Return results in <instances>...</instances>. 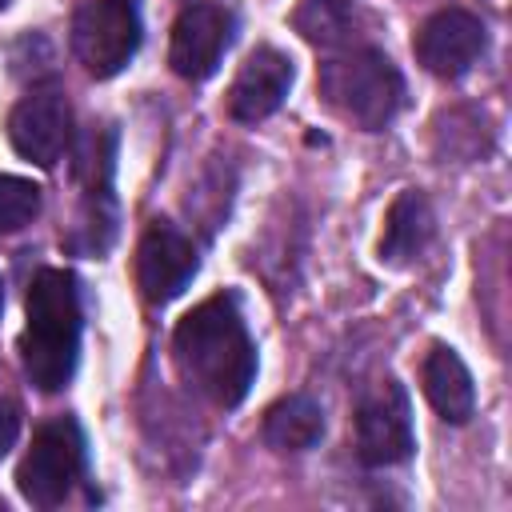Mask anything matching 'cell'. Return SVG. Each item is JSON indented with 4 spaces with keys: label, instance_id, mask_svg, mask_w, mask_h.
Listing matches in <instances>:
<instances>
[{
    "label": "cell",
    "instance_id": "6da1fadb",
    "mask_svg": "<svg viewBox=\"0 0 512 512\" xmlns=\"http://www.w3.org/2000/svg\"><path fill=\"white\" fill-rule=\"evenodd\" d=\"M176 364L188 384H196L212 404L236 408L256 376V348L240 320L232 296H212L196 304L172 336Z\"/></svg>",
    "mask_w": 512,
    "mask_h": 512
},
{
    "label": "cell",
    "instance_id": "7a4b0ae2",
    "mask_svg": "<svg viewBox=\"0 0 512 512\" xmlns=\"http://www.w3.org/2000/svg\"><path fill=\"white\" fill-rule=\"evenodd\" d=\"M80 352V300L76 280L60 268H44L28 288V324L20 336V360L40 392H60L76 372Z\"/></svg>",
    "mask_w": 512,
    "mask_h": 512
},
{
    "label": "cell",
    "instance_id": "3957f363",
    "mask_svg": "<svg viewBox=\"0 0 512 512\" xmlns=\"http://www.w3.org/2000/svg\"><path fill=\"white\" fill-rule=\"evenodd\" d=\"M320 92L344 120L360 124L364 132L384 128L404 104V80L376 48H356L328 60L320 68Z\"/></svg>",
    "mask_w": 512,
    "mask_h": 512
},
{
    "label": "cell",
    "instance_id": "277c9868",
    "mask_svg": "<svg viewBox=\"0 0 512 512\" xmlns=\"http://www.w3.org/2000/svg\"><path fill=\"white\" fill-rule=\"evenodd\" d=\"M72 48L92 76H116L140 48V16L132 0H88L72 20Z\"/></svg>",
    "mask_w": 512,
    "mask_h": 512
},
{
    "label": "cell",
    "instance_id": "5b68a950",
    "mask_svg": "<svg viewBox=\"0 0 512 512\" xmlns=\"http://www.w3.org/2000/svg\"><path fill=\"white\" fill-rule=\"evenodd\" d=\"M80 464H84L80 428L72 420H52L32 436V448L24 452V460L16 468V484H20L24 500H32L40 508H52L76 484Z\"/></svg>",
    "mask_w": 512,
    "mask_h": 512
},
{
    "label": "cell",
    "instance_id": "8992f818",
    "mask_svg": "<svg viewBox=\"0 0 512 512\" xmlns=\"http://www.w3.org/2000/svg\"><path fill=\"white\" fill-rule=\"evenodd\" d=\"M412 448H416V436H412L408 396L396 380H384L356 408V452L364 464L388 468V464H404Z\"/></svg>",
    "mask_w": 512,
    "mask_h": 512
},
{
    "label": "cell",
    "instance_id": "52a82bcc",
    "mask_svg": "<svg viewBox=\"0 0 512 512\" xmlns=\"http://www.w3.org/2000/svg\"><path fill=\"white\" fill-rule=\"evenodd\" d=\"M484 44H488V32H484L480 16H472L468 8H440L420 24L412 48H416V60L432 76L456 80L480 60Z\"/></svg>",
    "mask_w": 512,
    "mask_h": 512
},
{
    "label": "cell",
    "instance_id": "ba28073f",
    "mask_svg": "<svg viewBox=\"0 0 512 512\" xmlns=\"http://www.w3.org/2000/svg\"><path fill=\"white\" fill-rule=\"evenodd\" d=\"M8 140L24 160H32L40 168H52L64 156L68 140H72V108H68V100L60 92L24 96L8 116Z\"/></svg>",
    "mask_w": 512,
    "mask_h": 512
},
{
    "label": "cell",
    "instance_id": "9c48e42d",
    "mask_svg": "<svg viewBox=\"0 0 512 512\" xmlns=\"http://www.w3.org/2000/svg\"><path fill=\"white\" fill-rule=\"evenodd\" d=\"M200 260L192 240L172 228V224H152L136 248V284L144 292V300L164 304L172 296H180L188 288V280L196 276Z\"/></svg>",
    "mask_w": 512,
    "mask_h": 512
},
{
    "label": "cell",
    "instance_id": "30bf717a",
    "mask_svg": "<svg viewBox=\"0 0 512 512\" xmlns=\"http://www.w3.org/2000/svg\"><path fill=\"white\" fill-rule=\"evenodd\" d=\"M232 16L216 4H188L180 20L172 24V44H168V64L184 80H208L228 48Z\"/></svg>",
    "mask_w": 512,
    "mask_h": 512
},
{
    "label": "cell",
    "instance_id": "8fae6325",
    "mask_svg": "<svg viewBox=\"0 0 512 512\" xmlns=\"http://www.w3.org/2000/svg\"><path fill=\"white\" fill-rule=\"evenodd\" d=\"M288 88H292V60L284 52H276V48H256L240 64V72H236V80L228 88V112L240 124L268 120L284 104Z\"/></svg>",
    "mask_w": 512,
    "mask_h": 512
},
{
    "label": "cell",
    "instance_id": "7c38bea8",
    "mask_svg": "<svg viewBox=\"0 0 512 512\" xmlns=\"http://www.w3.org/2000/svg\"><path fill=\"white\" fill-rule=\"evenodd\" d=\"M420 384L428 404L448 420V424H464L476 408V384L472 372L464 368V360L452 348H432L424 368H420Z\"/></svg>",
    "mask_w": 512,
    "mask_h": 512
},
{
    "label": "cell",
    "instance_id": "4fadbf2b",
    "mask_svg": "<svg viewBox=\"0 0 512 512\" xmlns=\"http://www.w3.org/2000/svg\"><path fill=\"white\" fill-rule=\"evenodd\" d=\"M432 228H436V220H432L428 200H424L416 188L400 192V196L388 204V216H384L380 260H388V264H408L412 256H420V252L428 248Z\"/></svg>",
    "mask_w": 512,
    "mask_h": 512
},
{
    "label": "cell",
    "instance_id": "5bb4252c",
    "mask_svg": "<svg viewBox=\"0 0 512 512\" xmlns=\"http://www.w3.org/2000/svg\"><path fill=\"white\" fill-rule=\"evenodd\" d=\"M260 436L276 452H308L324 436V412L312 396H284L264 412Z\"/></svg>",
    "mask_w": 512,
    "mask_h": 512
},
{
    "label": "cell",
    "instance_id": "9a60e30c",
    "mask_svg": "<svg viewBox=\"0 0 512 512\" xmlns=\"http://www.w3.org/2000/svg\"><path fill=\"white\" fill-rule=\"evenodd\" d=\"M348 16H352V0H300L292 24L312 44H336L348 28Z\"/></svg>",
    "mask_w": 512,
    "mask_h": 512
},
{
    "label": "cell",
    "instance_id": "2e32d148",
    "mask_svg": "<svg viewBox=\"0 0 512 512\" xmlns=\"http://www.w3.org/2000/svg\"><path fill=\"white\" fill-rule=\"evenodd\" d=\"M36 212H40V184L0 172V232H16L32 224Z\"/></svg>",
    "mask_w": 512,
    "mask_h": 512
},
{
    "label": "cell",
    "instance_id": "e0dca14e",
    "mask_svg": "<svg viewBox=\"0 0 512 512\" xmlns=\"http://www.w3.org/2000/svg\"><path fill=\"white\" fill-rule=\"evenodd\" d=\"M16 436H20V408L12 400H0V460L12 452Z\"/></svg>",
    "mask_w": 512,
    "mask_h": 512
},
{
    "label": "cell",
    "instance_id": "ac0fdd59",
    "mask_svg": "<svg viewBox=\"0 0 512 512\" xmlns=\"http://www.w3.org/2000/svg\"><path fill=\"white\" fill-rule=\"evenodd\" d=\"M0 308H4V288H0Z\"/></svg>",
    "mask_w": 512,
    "mask_h": 512
},
{
    "label": "cell",
    "instance_id": "d6986e66",
    "mask_svg": "<svg viewBox=\"0 0 512 512\" xmlns=\"http://www.w3.org/2000/svg\"><path fill=\"white\" fill-rule=\"evenodd\" d=\"M4 4H8V0H0V8H4Z\"/></svg>",
    "mask_w": 512,
    "mask_h": 512
}]
</instances>
